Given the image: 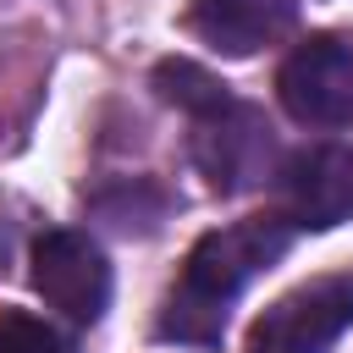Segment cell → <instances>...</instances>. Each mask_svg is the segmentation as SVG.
<instances>
[{
	"label": "cell",
	"mask_w": 353,
	"mask_h": 353,
	"mask_svg": "<svg viewBox=\"0 0 353 353\" xmlns=\"http://www.w3.org/2000/svg\"><path fill=\"white\" fill-rule=\"evenodd\" d=\"M193 132H188V154L199 165V176L210 182V193L221 199H237L248 188H265L281 165V149H276V132L265 121L259 105L237 99V94H221L215 105H204L199 116H188Z\"/></svg>",
	"instance_id": "2"
},
{
	"label": "cell",
	"mask_w": 353,
	"mask_h": 353,
	"mask_svg": "<svg viewBox=\"0 0 353 353\" xmlns=\"http://www.w3.org/2000/svg\"><path fill=\"white\" fill-rule=\"evenodd\" d=\"M270 188L276 215L292 232H331L353 221V143H303L281 154Z\"/></svg>",
	"instance_id": "4"
},
{
	"label": "cell",
	"mask_w": 353,
	"mask_h": 353,
	"mask_svg": "<svg viewBox=\"0 0 353 353\" xmlns=\"http://www.w3.org/2000/svg\"><path fill=\"white\" fill-rule=\"evenodd\" d=\"M88 210L105 221V226H116V232H138V237H149V232H160V221L171 215V199H165V188L154 182V176H121V182H110V188H99L94 199H88Z\"/></svg>",
	"instance_id": "8"
},
{
	"label": "cell",
	"mask_w": 353,
	"mask_h": 353,
	"mask_svg": "<svg viewBox=\"0 0 353 353\" xmlns=\"http://www.w3.org/2000/svg\"><path fill=\"white\" fill-rule=\"evenodd\" d=\"M33 292L72 325H94L110 309V265L88 232L55 226L33 243Z\"/></svg>",
	"instance_id": "6"
},
{
	"label": "cell",
	"mask_w": 353,
	"mask_h": 353,
	"mask_svg": "<svg viewBox=\"0 0 353 353\" xmlns=\"http://www.w3.org/2000/svg\"><path fill=\"white\" fill-rule=\"evenodd\" d=\"M276 99L298 127L353 121V44L342 33H309L276 66Z\"/></svg>",
	"instance_id": "3"
},
{
	"label": "cell",
	"mask_w": 353,
	"mask_h": 353,
	"mask_svg": "<svg viewBox=\"0 0 353 353\" xmlns=\"http://www.w3.org/2000/svg\"><path fill=\"white\" fill-rule=\"evenodd\" d=\"M188 28L221 55H254L298 28L292 0H193Z\"/></svg>",
	"instance_id": "7"
},
{
	"label": "cell",
	"mask_w": 353,
	"mask_h": 353,
	"mask_svg": "<svg viewBox=\"0 0 353 353\" xmlns=\"http://www.w3.org/2000/svg\"><path fill=\"white\" fill-rule=\"evenodd\" d=\"M353 331V276H320L281 292L248 331V353H331Z\"/></svg>",
	"instance_id": "5"
},
{
	"label": "cell",
	"mask_w": 353,
	"mask_h": 353,
	"mask_svg": "<svg viewBox=\"0 0 353 353\" xmlns=\"http://www.w3.org/2000/svg\"><path fill=\"white\" fill-rule=\"evenodd\" d=\"M0 353H66V342L55 325H44L22 309H6L0 314Z\"/></svg>",
	"instance_id": "10"
},
{
	"label": "cell",
	"mask_w": 353,
	"mask_h": 353,
	"mask_svg": "<svg viewBox=\"0 0 353 353\" xmlns=\"http://www.w3.org/2000/svg\"><path fill=\"white\" fill-rule=\"evenodd\" d=\"M287 248H292V226H287L276 210L204 232V237L188 248V265H182L176 287H171L165 303H160L154 336H160V342L215 347V342L226 336V309H232V298H237L259 270H270Z\"/></svg>",
	"instance_id": "1"
},
{
	"label": "cell",
	"mask_w": 353,
	"mask_h": 353,
	"mask_svg": "<svg viewBox=\"0 0 353 353\" xmlns=\"http://www.w3.org/2000/svg\"><path fill=\"white\" fill-rule=\"evenodd\" d=\"M154 94L165 99V105H176V110H188V116H199L204 105H215L221 94H232L215 72H204L199 61H182V55H165L160 66H154Z\"/></svg>",
	"instance_id": "9"
}]
</instances>
